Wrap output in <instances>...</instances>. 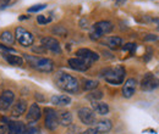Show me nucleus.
Segmentation results:
<instances>
[{
    "mask_svg": "<svg viewBox=\"0 0 159 134\" xmlns=\"http://www.w3.org/2000/svg\"><path fill=\"white\" fill-rule=\"evenodd\" d=\"M54 82L57 87L70 94H76L80 90V83L79 79L76 77L71 76L65 72H59L57 76L54 77Z\"/></svg>",
    "mask_w": 159,
    "mask_h": 134,
    "instance_id": "obj_1",
    "label": "nucleus"
},
{
    "mask_svg": "<svg viewBox=\"0 0 159 134\" xmlns=\"http://www.w3.org/2000/svg\"><path fill=\"white\" fill-rule=\"evenodd\" d=\"M25 60L27 61V63L32 68H34L39 72L49 73L54 70L53 60L48 58H40V56H34V55H25Z\"/></svg>",
    "mask_w": 159,
    "mask_h": 134,
    "instance_id": "obj_2",
    "label": "nucleus"
},
{
    "mask_svg": "<svg viewBox=\"0 0 159 134\" xmlns=\"http://www.w3.org/2000/svg\"><path fill=\"white\" fill-rule=\"evenodd\" d=\"M125 75H126V71L122 66H115V67H110V68H107L102 72V76L104 77V79L109 83V84H113V85H119L122 84L124 79H125Z\"/></svg>",
    "mask_w": 159,
    "mask_h": 134,
    "instance_id": "obj_3",
    "label": "nucleus"
},
{
    "mask_svg": "<svg viewBox=\"0 0 159 134\" xmlns=\"http://www.w3.org/2000/svg\"><path fill=\"white\" fill-rule=\"evenodd\" d=\"M114 29V26L111 22L109 21H99L96 22L92 27V32L89 34V38L92 40H98L100 39L104 34H109L111 31Z\"/></svg>",
    "mask_w": 159,
    "mask_h": 134,
    "instance_id": "obj_4",
    "label": "nucleus"
},
{
    "mask_svg": "<svg viewBox=\"0 0 159 134\" xmlns=\"http://www.w3.org/2000/svg\"><path fill=\"white\" fill-rule=\"evenodd\" d=\"M15 37H16L17 41L22 46H31L34 43L33 34L30 31H27L26 28H23V27H17L15 29Z\"/></svg>",
    "mask_w": 159,
    "mask_h": 134,
    "instance_id": "obj_5",
    "label": "nucleus"
},
{
    "mask_svg": "<svg viewBox=\"0 0 159 134\" xmlns=\"http://www.w3.org/2000/svg\"><path fill=\"white\" fill-rule=\"evenodd\" d=\"M159 88V79L153 73H146L141 80V89L149 92Z\"/></svg>",
    "mask_w": 159,
    "mask_h": 134,
    "instance_id": "obj_6",
    "label": "nucleus"
},
{
    "mask_svg": "<svg viewBox=\"0 0 159 134\" xmlns=\"http://www.w3.org/2000/svg\"><path fill=\"white\" fill-rule=\"evenodd\" d=\"M80 121L86 126H92L96 123V114L89 107H81L77 111Z\"/></svg>",
    "mask_w": 159,
    "mask_h": 134,
    "instance_id": "obj_7",
    "label": "nucleus"
},
{
    "mask_svg": "<svg viewBox=\"0 0 159 134\" xmlns=\"http://www.w3.org/2000/svg\"><path fill=\"white\" fill-rule=\"evenodd\" d=\"M44 114H45V127L49 131H55L58 128V126H59L58 114L50 107H45L44 109Z\"/></svg>",
    "mask_w": 159,
    "mask_h": 134,
    "instance_id": "obj_8",
    "label": "nucleus"
},
{
    "mask_svg": "<svg viewBox=\"0 0 159 134\" xmlns=\"http://www.w3.org/2000/svg\"><path fill=\"white\" fill-rule=\"evenodd\" d=\"M40 43H42V46H44L47 50H50L55 54H61V46H60V43L53 37H44V38L40 39Z\"/></svg>",
    "mask_w": 159,
    "mask_h": 134,
    "instance_id": "obj_9",
    "label": "nucleus"
},
{
    "mask_svg": "<svg viewBox=\"0 0 159 134\" xmlns=\"http://www.w3.org/2000/svg\"><path fill=\"white\" fill-rule=\"evenodd\" d=\"M15 100V94L11 90H4L0 94V111H6Z\"/></svg>",
    "mask_w": 159,
    "mask_h": 134,
    "instance_id": "obj_10",
    "label": "nucleus"
},
{
    "mask_svg": "<svg viewBox=\"0 0 159 134\" xmlns=\"http://www.w3.org/2000/svg\"><path fill=\"white\" fill-rule=\"evenodd\" d=\"M76 58H83L84 61L92 63L94 61H98L99 60V55L96 53V51H92L91 49H87V48H81L76 51Z\"/></svg>",
    "mask_w": 159,
    "mask_h": 134,
    "instance_id": "obj_11",
    "label": "nucleus"
},
{
    "mask_svg": "<svg viewBox=\"0 0 159 134\" xmlns=\"http://www.w3.org/2000/svg\"><path fill=\"white\" fill-rule=\"evenodd\" d=\"M67 63H69V66H70L72 70L79 71V72H84V71H87V70L91 67V63H89V62H87V61H84L83 58H69Z\"/></svg>",
    "mask_w": 159,
    "mask_h": 134,
    "instance_id": "obj_12",
    "label": "nucleus"
},
{
    "mask_svg": "<svg viewBox=\"0 0 159 134\" xmlns=\"http://www.w3.org/2000/svg\"><path fill=\"white\" fill-rule=\"evenodd\" d=\"M136 87H137V80L135 78H129L122 87V96L126 99L132 97L136 93Z\"/></svg>",
    "mask_w": 159,
    "mask_h": 134,
    "instance_id": "obj_13",
    "label": "nucleus"
},
{
    "mask_svg": "<svg viewBox=\"0 0 159 134\" xmlns=\"http://www.w3.org/2000/svg\"><path fill=\"white\" fill-rule=\"evenodd\" d=\"M26 109H27V102H26V100L19 99V100L14 104V106H12V109H11V116H12V117H20V116H22L25 114Z\"/></svg>",
    "mask_w": 159,
    "mask_h": 134,
    "instance_id": "obj_14",
    "label": "nucleus"
},
{
    "mask_svg": "<svg viewBox=\"0 0 159 134\" xmlns=\"http://www.w3.org/2000/svg\"><path fill=\"white\" fill-rule=\"evenodd\" d=\"M40 116H42V111H40L38 104H32L28 110V114L26 116V119L28 122H37L40 118Z\"/></svg>",
    "mask_w": 159,
    "mask_h": 134,
    "instance_id": "obj_15",
    "label": "nucleus"
},
{
    "mask_svg": "<svg viewBox=\"0 0 159 134\" xmlns=\"http://www.w3.org/2000/svg\"><path fill=\"white\" fill-rule=\"evenodd\" d=\"M26 126L22 122H9L7 126V132L9 134H26Z\"/></svg>",
    "mask_w": 159,
    "mask_h": 134,
    "instance_id": "obj_16",
    "label": "nucleus"
},
{
    "mask_svg": "<svg viewBox=\"0 0 159 134\" xmlns=\"http://www.w3.org/2000/svg\"><path fill=\"white\" fill-rule=\"evenodd\" d=\"M92 107L96 114L100 116H105L109 114V105L103 101H92Z\"/></svg>",
    "mask_w": 159,
    "mask_h": 134,
    "instance_id": "obj_17",
    "label": "nucleus"
},
{
    "mask_svg": "<svg viewBox=\"0 0 159 134\" xmlns=\"http://www.w3.org/2000/svg\"><path fill=\"white\" fill-rule=\"evenodd\" d=\"M58 121L61 126L69 127L72 124V115L70 111H60L58 115Z\"/></svg>",
    "mask_w": 159,
    "mask_h": 134,
    "instance_id": "obj_18",
    "label": "nucleus"
},
{
    "mask_svg": "<svg viewBox=\"0 0 159 134\" xmlns=\"http://www.w3.org/2000/svg\"><path fill=\"white\" fill-rule=\"evenodd\" d=\"M50 101L55 106H66V105L71 104V97L67 95H54L52 96Z\"/></svg>",
    "mask_w": 159,
    "mask_h": 134,
    "instance_id": "obj_19",
    "label": "nucleus"
},
{
    "mask_svg": "<svg viewBox=\"0 0 159 134\" xmlns=\"http://www.w3.org/2000/svg\"><path fill=\"white\" fill-rule=\"evenodd\" d=\"M111 127H113V124H111V121H109V119H102L98 123H96V126H94V128H96L100 134L110 132Z\"/></svg>",
    "mask_w": 159,
    "mask_h": 134,
    "instance_id": "obj_20",
    "label": "nucleus"
},
{
    "mask_svg": "<svg viewBox=\"0 0 159 134\" xmlns=\"http://www.w3.org/2000/svg\"><path fill=\"white\" fill-rule=\"evenodd\" d=\"M2 58H5L10 65L12 66H22L23 65V58L17 55H10V54H4Z\"/></svg>",
    "mask_w": 159,
    "mask_h": 134,
    "instance_id": "obj_21",
    "label": "nucleus"
},
{
    "mask_svg": "<svg viewBox=\"0 0 159 134\" xmlns=\"http://www.w3.org/2000/svg\"><path fill=\"white\" fill-rule=\"evenodd\" d=\"M105 44L110 48V49H118L122 44V39L120 37H108L105 39Z\"/></svg>",
    "mask_w": 159,
    "mask_h": 134,
    "instance_id": "obj_22",
    "label": "nucleus"
},
{
    "mask_svg": "<svg viewBox=\"0 0 159 134\" xmlns=\"http://www.w3.org/2000/svg\"><path fill=\"white\" fill-rule=\"evenodd\" d=\"M0 39H1V41L5 43V44H14V43H15V37H14V34H12L11 32H9V31L2 32V33L0 34Z\"/></svg>",
    "mask_w": 159,
    "mask_h": 134,
    "instance_id": "obj_23",
    "label": "nucleus"
},
{
    "mask_svg": "<svg viewBox=\"0 0 159 134\" xmlns=\"http://www.w3.org/2000/svg\"><path fill=\"white\" fill-rule=\"evenodd\" d=\"M98 82L97 80H92V79H84L83 80V89L84 90H94L98 87Z\"/></svg>",
    "mask_w": 159,
    "mask_h": 134,
    "instance_id": "obj_24",
    "label": "nucleus"
},
{
    "mask_svg": "<svg viewBox=\"0 0 159 134\" xmlns=\"http://www.w3.org/2000/svg\"><path fill=\"white\" fill-rule=\"evenodd\" d=\"M87 97L89 100H92V101H98V100H100L103 97V92H100V90H93L91 94L87 95Z\"/></svg>",
    "mask_w": 159,
    "mask_h": 134,
    "instance_id": "obj_25",
    "label": "nucleus"
},
{
    "mask_svg": "<svg viewBox=\"0 0 159 134\" xmlns=\"http://www.w3.org/2000/svg\"><path fill=\"white\" fill-rule=\"evenodd\" d=\"M52 31H53V33H54V34H57V36H61V37H65V36H66V33H67V32H66V29H65L64 27H61V26H57V27H55V28H53Z\"/></svg>",
    "mask_w": 159,
    "mask_h": 134,
    "instance_id": "obj_26",
    "label": "nucleus"
},
{
    "mask_svg": "<svg viewBox=\"0 0 159 134\" xmlns=\"http://www.w3.org/2000/svg\"><path fill=\"white\" fill-rule=\"evenodd\" d=\"M136 49H137V45H136L135 43H129V44H126V45L122 46V50H125V51H130L131 54H134V53L136 51Z\"/></svg>",
    "mask_w": 159,
    "mask_h": 134,
    "instance_id": "obj_27",
    "label": "nucleus"
},
{
    "mask_svg": "<svg viewBox=\"0 0 159 134\" xmlns=\"http://www.w3.org/2000/svg\"><path fill=\"white\" fill-rule=\"evenodd\" d=\"M45 7H47L45 4H38V5H34V6L30 7V9H28V12H38L40 10H44Z\"/></svg>",
    "mask_w": 159,
    "mask_h": 134,
    "instance_id": "obj_28",
    "label": "nucleus"
},
{
    "mask_svg": "<svg viewBox=\"0 0 159 134\" xmlns=\"http://www.w3.org/2000/svg\"><path fill=\"white\" fill-rule=\"evenodd\" d=\"M26 134H39V128L34 126H30L28 128H26Z\"/></svg>",
    "mask_w": 159,
    "mask_h": 134,
    "instance_id": "obj_29",
    "label": "nucleus"
},
{
    "mask_svg": "<svg viewBox=\"0 0 159 134\" xmlns=\"http://www.w3.org/2000/svg\"><path fill=\"white\" fill-rule=\"evenodd\" d=\"M37 22L39 24H47L48 22H50V19H47L44 15H38L37 16Z\"/></svg>",
    "mask_w": 159,
    "mask_h": 134,
    "instance_id": "obj_30",
    "label": "nucleus"
},
{
    "mask_svg": "<svg viewBox=\"0 0 159 134\" xmlns=\"http://www.w3.org/2000/svg\"><path fill=\"white\" fill-rule=\"evenodd\" d=\"M69 127H70V128H69V131H67V134H79L80 128L77 126L71 124V126H69Z\"/></svg>",
    "mask_w": 159,
    "mask_h": 134,
    "instance_id": "obj_31",
    "label": "nucleus"
},
{
    "mask_svg": "<svg viewBox=\"0 0 159 134\" xmlns=\"http://www.w3.org/2000/svg\"><path fill=\"white\" fill-rule=\"evenodd\" d=\"M82 134H100L94 127H92V128H88V129H86L84 132H82Z\"/></svg>",
    "mask_w": 159,
    "mask_h": 134,
    "instance_id": "obj_32",
    "label": "nucleus"
},
{
    "mask_svg": "<svg viewBox=\"0 0 159 134\" xmlns=\"http://www.w3.org/2000/svg\"><path fill=\"white\" fill-rule=\"evenodd\" d=\"M158 37L156 36V34H147L146 37H144V40L146 41H149V40H158Z\"/></svg>",
    "mask_w": 159,
    "mask_h": 134,
    "instance_id": "obj_33",
    "label": "nucleus"
},
{
    "mask_svg": "<svg viewBox=\"0 0 159 134\" xmlns=\"http://www.w3.org/2000/svg\"><path fill=\"white\" fill-rule=\"evenodd\" d=\"M0 49H2V50H5V51H10V53H14V51H15L12 48H9V46L2 45V44H0Z\"/></svg>",
    "mask_w": 159,
    "mask_h": 134,
    "instance_id": "obj_34",
    "label": "nucleus"
},
{
    "mask_svg": "<svg viewBox=\"0 0 159 134\" xmlns=\"http://www.w3.org/2000/svg\"><path fill=\"white\" fill-rule=\"evenodd\" d=\"M45 50L47 49L44 46H42V45H40V48H33V51L34 53H45Z\"/></svg>",
    "mask_w": 159,
    "mask_h": 134,
    "instance_id": "obj_35",
    "label": "nucleus"
},
{
    "mask_svg": "<svg viewBox=\"0 0 159 134\" xmlns=\"http://www.w3.org/2000/svg\"><path fill=\"white\" fill-rule=\"evenodd\" d=\"M9 4V0H2V2H1V5H0V9H4V7H6V5Z\"/></svg>",
    "mask_w": 159,
    "mask_h": 134,
    "instance_id": "obj_36",
    "label": "nucleus"
},
{
    "mask_svg": "<svg viewBox=\"0 0 159 134\" xmlns=\"http://www.w3.org/2000/svg\"><path fill=\"white\" fill-rule=\"evenodd\" d=\"M28 19V16H25V15H22V16H20V17H19V19H20V21H22V19Z\"/></svg>",
    "mask_w": 159,
    "mask_h": 134,
    "instance_id": "obj_37",
    "label": "nucleus"
},
{
    "mask_svg": "<svg viewBox=\"0 0 159 134\" xmlns=\"http://www.w3.org/2000/svg\"><path fill=\"white\" fill-rule=\"evenodd\" d=\"M5 133V127H0V134Z\"/></svg>",
    "mask_w": 159,
    "mask_h": 134,
    "instance_id": "obj_38",
    "label": "nucleus"
},
{
    "mask_svg": "<svg viewBox=\"0 0 159 134\" xmlns=\"http://www.w3.org/2000/svg\"><path fill=\"white\" fill-rule=\"evenodd\" d=\"M156 22H157V24H158V26H157V29H158V31H159V19H157Z\"/></svg>",
    "mask_w": 159,
    "mask_h": 134,
    "instance_id": "obj_39",
    "label": "nucleus"
},
{
    "mask_svg": "<svg viewBox=\"0 0 159 134\" xmlns=\"http://www.w3.org/2000/svg\"><path fill=\"white\" fill-rule=\"evenodd\" d=\"M118 2H122V1H125V0H116Z\"/></svg>",
    "mask_w": 159,
    "mask_h": 134,
    "instance_id": "obj_40",
    "label": "nucleus"
}]
</instances>
